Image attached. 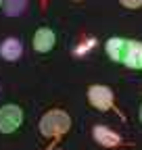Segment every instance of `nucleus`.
I'll use <instances>...</instances> for the list:
<instances>
[{
    "instance_id": "obj_7",
    "label": "nucleus",
    "mask_w": 142,
    "mask_h": 150,
    "mask_svg": "<svg viewBox=\"0 0 142 150\" xmlns=\"http://www.w3.org/2000/svg\"><path fill=\"white\" fill-rule=\"evenodd\" d=\"M21 54H23V42L19 38H6V40L0 44V56L9 63L19 61Z\"/></svg>"
},
{
    "instance_id": "obj_8",
    "label": "nucleus",
    "mask_w": 142,
    "mask_h": 150,
    "mask_svg": "<svg viewBox=\"0 0 142 150\" xmlns=\"http://www.w3.org/2000/svg\"><path fill=\"white\" fill-rule=\"evenodd\" d=\"M123 65L130 67V69H136V71L142 69V42L130 40V46H128V52H126V59H123Z\"/></svg>"
},
{
    "instance_id": "obj_9",
    "label": "nucleus",
    "mask_w": 142,
    "mask_h": 150,
    "mask_svg": "<svg viewBox=\"0 0 142 150\" xmlns=\"http://www.w3.org/2000/svg\"><path fill=\"white\" fill-rule=\"evenodd\" d=\"M25 6H27V0H4V4H2L6 17H19V15H23Z\"/></svg>"
},
{
    "instance_id": "obj_1",
    "label": "nucleus",
    "mask_w": 142,
    "mask_h": 150,
    "mask_svg": "<svg viewBox=\"0 0 142 150\" xmlns=\"http://www.w3.org/2000/svg\"><path fill=\"white\" fill-rule=\"evenodd\" d=\"M71 127V117L67 115L65 110L61 108H52L48 112H44L40 123H38V129H40V134L48 140H59L63 138L67 131Z\"/></svg>"
},
{
    "instance_id": "obj_15",
    "label": "nucleus",
    "mask_w": 142,
    "mask_h": 150,
    "mask_svg": "<svg viewBox=\"0 0 142 150\" xmlns=\"http://www.w3.org/2000/svg\"><path fill=\"white\" fill-rule=\"evenodd\" d=\"M42 2H46V0H42Z\"/></svg>"
},
{
    "instance_id": "obj_5",
    "label": "nucleus",
    "mask_w": 142,
    "mask_h": 150,
    "mask_svg": "<svg viewBox=\"0 0 142 150\" xmlns=\"http://www.w3.org/2000/svg\"><path fill=\"white\" fill-rule=\"evenodd\" d=\"M92 138H94V142H96L98 146H102V148H117V146H121V142H123L117 131L104 127V125H96V127L92 129Z\"/></svg>"
},
{
    "instance_id": "obj_10",
    "label": "nucleus",
    "mask_w": 142,
    "mask_h": 150,
    "mask_svg": "<svg viewBox=\"0 0 142 150\" xmlns=\"http://www.w3.org/2000/svg\"><path fill=\"white\" fill-rule=\"evenodd\" d=\"M119 4H123L126 8H140L142 0H119Z\"/></svg>"
},
{
    "instance_id": "obj_2",
    "label": "nucleus",
    "mask_w": 142,
    "mask_h": 150,
    "mask_svg": "<svg viewBox=\"0 0 142 150\" xmlns=\"http://www.w3.org/2000/svg\"><path fill=\"white\" fill-rule=\"evenodd\" d=\"M23 121H25V112L19 104L9 102L4 106H0V134L11 136L15 131H19Z\"/></svg>"
},
{
    "instance_id": "obj_13",
    "label": "nucleus",
    "mask_w": 142,
    "mask_h": 150,
    "mask_svg": "<svg viewBox=\"0 0 142 150\" xmlns=\"http://www.w3.org/2000/svg\"><path fill=\"white\" fill-rule=\"evenodd\" d=\"M2 4H4V0H0V8H2Z\"/></svg>"
},
{
    "instance_id": "obj_16",
    "label": "nucleus",
    "mask_w": 142,
    "mask_h": 150,
    "mask_svg": "<svg viewBox=\"0 0 142 150\" xmlns=\"http://www.w3.org/2000/svg\"><path fill=\"white\" fill-rule=\"evenodd\" d=\"M75 2H80V0H75Z\"/></svg>"
},
{
    "instance_id": "obj_12",
    "label": "nucleus",
    "mask_w": 142,
    "mask_h": 150,
    "mask_svg": "<svg viewBox=\"0 0 142 150\" xmlns=\"http://www.w3.org/2000/svg\"><path fill=\"white\" fill-rule=\"evenodd\" d=\"M140 121H142V106H140Z\"/></svg>"
},
{
    "instance_id": "obj_11",
    "label": "nucleus",
    "mask_w": 142,
    "mask_h": 150,
    "mask_svg": "<svg viewBox=\"0 0 142 150\" xmlns=\"http://www.w3.org/2000/svg\"><path fill=\"white\" fill-rule=\"evenodd\" d=\"M94 46V40H88V44H82L77 50H75V54H82V52H88V50H90Z\"/></svg>"
},
{
    "instance_id": "obj_3",
    "label": "nucleus",
    "mask_w": 142,
    "mask_h": 150,
    "mask_svg": "<svg viewBox=\"0 0 142 150\" xmlns=\"http://www.w3.org/2000/svg\"><path fill=\"white\" fill-rule=\"evenodd\" d=\"M88 102H90L96 110H111L113 104H115V94L109 86H100V83H94L88 88Z\"/></svg>"
},
{
    "instance_id": "obj_6",
    "label": "nucleus",
    "mask_w": 142,
    "mask_h": 150,
    "mask_svg": "<svg viewBox=\"0 0 142 150\" xmlns=\"http://www.w3.org/2000/svg\"><path fill=\"white\" fill-rule=\"evenodd\" d=\"M128 46H130V40L128 38H109L107 40V54L111 56V61L115 63H123V59H126V52H128Z\"/></svg>"
},
{
    "instance_id": "obj_4",
    "label": "nucleus",
    "mask_w": 142,
    "mask_h": 150,
    "mask_svg": "<svg viewBox=\"0 0 142 150\" xmlns=\"http://www.w3.org/2000/svg\"><path fill=\"white\" fill-rule=\"evenodd\" d=\"M31 46H33L36 52L46 54V52H50L57 46V33L52 29H48V27H40L33 33V38H31Z\"/></svg>"
},
{
    "instance_id": "obj_14",
    "label": "nucleus",
    "mask_w": 142,
    "mask_h": 150,
    "mask_svg": "<svg viewBox=\"0 0 142 150\" xmlns=\"http://www.w3.org/2000/svg\"><path fill=\"white\" fill-rule=\"evenodd\" d=\"M50 150H61V148H50Z\"/></svg>"
}]
</instances>
